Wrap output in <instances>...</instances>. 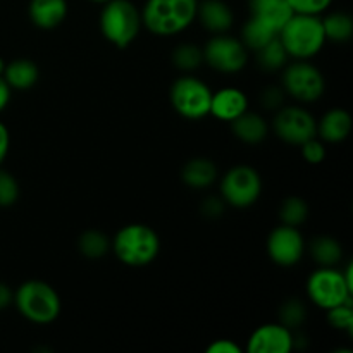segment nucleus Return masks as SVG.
I'll list each match as a JSON object with an SVG mask.
<instances>
[{
  "instance_id": "obj_1",
  "label": "nucleus",
  "mask_w": 353,
  "mask_h": 353,
  "mask_svg": "<svg viewBox=\"0 0 353 353\" xmlns=\"http://www.w3.org/2000/svg\"><path fill=\"white\" fill-rule=\"evenodd\" d=\"M199 0H147L141 23L157 37H172L192 26L196 19Z\"/></svg>"
},
{
  "instance_id": "obj_2",
  "label": "nucleus",
  "mask_w": 353,
  "mask_h": 353,
  "mask_svg": "<svg viewBox=\"0 0 353 353\" xmlns=\"http://www.w3.org/2000/svg\"><path fill=\"white\" fill-rule=\"evenodd\" d=\"M278 38L290 57L299 61L316 57L327 41L323 19L314 14H292L285 26L279 30Z\"/></svg>"
},
{
  "instance_id": "obj_3",
  "label": "nucleus",
  "mask_w": 353,
  "mask_h": 353,
  "mask_svg": "<svg viewBox=\"0 0 353 353\" xmlns=\"http://www.w3.org/2000/svg\"><path fill=\"white\" fill-rule=\"evenodd\" d=\"M116 257L130 268H143L152 264L161 252V238L150 226L133 223L123 226L110 241Z\"/></svg>"
},
{
  "instance_id": "obj_4",
  "label": "nucleus",
  "mask_w": 353,
  "mask_h": 353,
  "mask_svg": "<svg viewBox=\"0 0 353 353\" xmlns=\"http://www.w3.org/2000/svg\"><path fill=\"white\" fill-rule=\"evenodd\" d=\"M12 303L17 312L33 324H50L61 314V296L54 286L40 279L24 281L14 292Z\"/></svg>"
},
{
  "instance_id": "obj_5",
  "label": "nucleus",
  "mask_w": 353,
  "mask_h": 353,
  "mask_svg": "<svg viewBox=\"0 0 353 353\" xmlns=\"http://www.w3.org/2000/svg\"><path fill=\"white\" fill-rule=\"evenodd\" d=\"M100 31L109 43L126 48L137 40L141 26V10L131 0H109L100 12Z\"/></svg>"
},
{
  "instance_id": "obj_6",
  "label": "nucleus",
  "mask_w": 353,
  "mask_h": 353,
  "mask_svg": "<svg viewBox=\"0 0 353 353\" xmlns=\"http://www.w3.org/2000/svg\"><path fill=\"white\" fill-rule=\"evenodd\" d=\"M169 99L172 109L179 116L190 121H199L210 114L212 90L195 76H181L172 83Z\"/></svg>"
},
{
  "instance_id": "obj_7",
  "label": "nucleus",
  "mask_w": 353,
  "mask_h": 353,
  "mask_svg": "<svg viewBox=\"0 0 353 353\" xmlns=\"http://www.w3.org/2000/svg\"><path fill=\"white\" fill-rule=\"evenodd\" d=\"M283 90L286 95L302 103H312L326 92V79L323 72L309 61H299L283 68Z\"/></svg>"
},
{
  "instance_id": "obj_8",
  "label": "nucleus",
  "mask_w": 353,
  "mask_h": 353,
  "mask_svg": "<svg viewBox=\"0 0 353 353\" xmlns=\"http://www.w3.org/2000/svg\"><path fill=\"white\" fill-rule=\"evenodd\" d=\"M307 296L319 309L330 310L352 300L353 288L345 279L343 271L336 268H319L307 279Z\"/></svg>"
},
{
  "instance_id": "obj_9",
  "label": "nucleus",
  "mask_w": 353,
  "mask_h": 353,
  "mask_svg": "<svg viewBox=\"0 0 353 353\" xmlns=\"http://www.w3.org/2000/svg\"><path fill=\"white\" fill-rule=\"evenodd\" d=\"M262 195V178L250 165H234L221 179V199L236 209L252 207Z\"/></svg>"
},
{
  "instance_id": "obj_10",
  "label": "nucleus",
  "mask_w": 353,
  "mask_h": 353,
  "mask_svg": "<svg viewBox=\"0 0 353 353\" xmlns=\"http://www.w3.org/2000/svg\"><path fill=\"white\" fill-rule=\"evenodd\" d=\"M203 52V62L209 68L216 69V71L224 72V74H234L240 72L241 69L247 65L248 61V50L240 38L230 37L226 33L214 34L205 47L202 48Z\"/></svg>"
},
{
  "instance_id": "obj_11",
  "label": "nucleus",
  "mask_w": 353,
  "mask_h": 353,
  "mask_svg": "<svg viewBox=\"0 0 353 353\" xmlns=\"http://www.w3.org/2000/svg\"><path fill=\"white\" fill-rule=\"evenodd\" d=\"M317 121L300 105H283L272 119V131L281 141L300 147L316 134Z\"/></svg>"
},
{
  "instance_id": "obj_12",
  "label": "nucleus",
  "mask_w": 353,
  "mask_h": 353,
  "mask_svg": "<svg viewBox=\"0 0 353 353\" xmlns=\"http://www.w3.org/2000/svg\"><path fill=\"white\" fill-rule=\"evenodd\" d=\"M265 248H268L269 259L274 264L281 268H292L302 261L305 254V240L299 228L279 224L269 233Z\"/></svg>"
},
{
  "instance_id": "obj_13",
  "label": "nucleus",
  "mask_w": 353,
  "mask_h": 353,
  "mask_svg": "<svg viewBox=\"0 0 353 353\" xmlns=\"http://www.w3.org/2000/svg\"><path fill=\"white\" fill-rule=\"evenodd\" d=\"M293 348V331L281 323L257 327L247 343L248 353H290Z\"/></svg>"
},
{
  "instance_id": "obj_14",
  "label": "nucleus",
  "mask_w": 353,
  "mask_h": 353,
  "mask_svg": "<svg viewBox=\"0 0 353 353\" xmlns=\"http://www.w3.org/2000/svg\"><path fill=\"white\" fill-rule=\"evenodd\" d=\"M248 110V99L240 88L226 86V88L212 92V102H210V114L216 119L231 123Z\"/></svg>"
},
{
  "instance_id": "obj_15",
  "label": "nucleus",
  "mask_w": 353,
  "mask_h": 353,
  "mask_svg": "<svg viewBox=\"0 0 353 353\" xmlns=\"http://www.w3.org/2000/svg\"><path fill=\"white\" fill-rule=\"evenodd\" d=\"M196 19L212 34L228 33L233 26V10L224 0H203L196 7Z\"/></svg>"
},
{
  "instance_id": "obj_16",
  "label": "nucleus",
  "mask_w": 353,
  "mask_h": 353,
  "mask_svg": "<svg viewBox=\"0 0 353 353\" xmlns=\"http://www.w3.org/2000/svg\"><path fill=\"white\" fill-rule=\"evenodd\" d=\"M31 23L40 30H54L68 16V0H31L28 7Z\"/></svg>"
},
{
  "instance_id": "obj_17",
  "label": "nucleus",
  "mask_w": 353,
  "mask_h": 353,
  "mask_svg": "<svg viewBox=\"0 0 353 353\" xmlns=\"http://www.w3.org/2000/svg\"><path fill=\"white\" fill-rule=\"evenodd\" d=\"M352 131V116L345 109H331L316 126V134L326 143H341Z\"/></svg>"
},
{
  "instance_id": "obj_18",
  "label": "nucleus",
  "mask_w": 353,
  "mask_h": 353,
  "mask_svg": "<svg viewBox=\"0 0 353 353\" xmlns=\"http://www.w3.org/2000/svg\"><path fill=\"white\" fill-rule=\"evenodd\" d=\"M248 7L252 17L271 26L276 33H279L293 14L286 0H248Z\"/></svg>"
},
{
  "instance_id": "obj_19",
  "label": "nucleus",
  "mask_w": 353,
  "mask_h": 353,
  "mask_svg": "<svg viewBox=\"0 0 353 353\" xmlns=\"http://www.w3.org/2000/svg\"><path fill=\"white\" fill-rule=\"evenodd\" d=\"M231 130H233L234 137L243 143L259 145L268 138L269 124L261 114L247 110L234 121H231Z\"/></svg>"
},
{
  "instance_id": "obj_20",
  "label": "nucleus",
  "mask_w": 353,
  "mask_h": 353,
  "mask_svg": "<svg viewBox=\"0 0 353 353\" xmlns=\"http://www.w3.org/2000/svg\"><path fill=\"white\" fill-rule=\"evenodd\" d=\"M181 179L192 190L209 188L217 179V165L207 157H195L183 165Z\"/></svg>"
},
{
  "instance_id": "obj_21",
  "label": "nucleus",
  "mask_w": 353,
  "mask_h": 353,
  "mask_svg": "<svg viewBox=\"0 0 353 353\" xmlns=\"http://www.w3.org/2000/svg\"><path fill=\"white\" fill-rule=\"evenodd\" d=\"M2 78L6 79L10 90H30L37 85L40 71L30 59H16L6 65Z\"/></svg>"
},
{
  "instance_id": "obj_22",
  "label": "nucleus",
  "mask_w": 353,
  "mask_h": 353,
  "mask_svg": "<svg viewBox=\"0 0 353 353\" xmlns=\"http://www.w3.org/2000/svg\"><path fill=\"white\" fill-rule=\"evenodd\" d=\"M310 255L321 268H336L343 259V247L333 236L321 234L310 241Z\"/></svg>"
},
{
  "instance_id": "obj_23",
  "label": "nucleus",
  "mask_w": 353,
  "mask_h": 353,
  "mask_svg": "<svg viewBox=\"0 0 353 353\" xmlns=\"http://www.w3.org/2000/svg\"><path fill=\"white\" fill-rule=\"evenodd\" d=\"M276 37H278V33L271 26L252 16L241 28V43L247 47V50H261L265 43L274 40Z\"/></svg>"
},
{
  "instance_id": "obj_24",
  "label": "nucleus",
  "mask_w": 353,
  "mask_h": 353,
  "mask_svg": "<svg viewBox=\"0 0 353 353\" xmlns=\"http://www.w3.org/2000/svg\"><path fill=\"white\" fill-rule=\"evenodd\" d=\"M321 19H323L326 40L334 41V43H345L352 38L353 19L350 14L338 10V12H331L326 17H321Z\"/></svg>"
},
{
  "instance_id": "obj_25",
  "label": "nucleus",
  "mask_w": 353,
  "mask_h": 353,
  "mask_svg": "<svg viewBox=\"0 0 353 353\" xmlns=\"http://www.w3.org/2000/svg\"><path fill=\"white\" fill-rule=\"evenodd\" d=\"M78 248L83 257L90 259V261H99V259L105 257L107 252L110 250V240L102 231L86 230L79 236Z\"/></svg>"
},
{
  "instance_id": "obj_26",
  "label": "nucleus",
  "mask_w": 353,
  "mask_h": 353,
  "mask_svg": "<svg viewBox=\"0 0 353 353\" xmlns=\"http://www.w3.org/2000/svg\"><path fill=\"white\" fill-rule=\"evenodd\" d=\"M288 52L285 50L278 37L269 41V43H265L261 50H257L259 65L264 71H279V69L288 64Z\"/></svg>"
},
{
  "instance_id": "obj_27",
  "label": "nucleus",
  "mask_w": 353,
  "mask_h": 353,
  "mask_svg": "<svg viewBox=\"0 0 353 353\" xmlns=\"http://www.w3.org/2000/svg\"><path fill=\"white\" fill-rule=\"evenodd\" d=\"M309 217V205L300 196H288L279 207V221L286 226L299 228Z\"/></svg>"
},
{
  "instance_id": "obj_28",
  "label": "nucleus",
  "mask_w": 353,
  "mask_h": 353,
  "mask_svg": "<svg viewBox=\"0 0 353 353\" xmlns=\"http://www.w3.org/2000/svg\"><path fill=\"white\" fill-rule=\"evenodd\" d=\"M203 62V52L195 43H181L172 52V64L179 71L192 72L199 69Z\"/></svg>"
},
{
  "instance_id": "obj_29",
  "label": "nucleus",
  "mask_w": 353,
  "mask_h": 353,
  "mask_svg": "<svg viewBox=\"0 0 353 353\" xmlns=\"http://www.w3.org/2000/svg\"><path fill=\"white\" fill-rule=\"evenodd\" d=\"M307 309L303 305L302 300L299 299H290L279 309V323L286 326L288 330H296L305 323Z\"/></svg>"
},
{
  "instance_id": "obj_30",
  "label": "nucleus",
  "mask_w": 353,
  "mask_h": 353,
  "mask_svg": "<svg viewBox=\"0 0 353 353\" xmlns=\"http://www.w3.org/2000/svg\"><path fill=\"white\" fill-rule=\"evenodd\" d=\"M327 312V323L334 327V330L345 331V333H353V305L352 300L340 303V305L333 307V309L326 310Z\"/></svg>"
},
{
  "instance_id": "obj_31",
  "label": "nucleus",
  "mask_w": 353,
  "mask_h": 353,
  "mask_svg": "<svg viewBox=\"0 0 353 353\" xmlns=\"http://www.w3.org/2000/svg\"><path fill=\"white\" fill-rule=\"evenodd\" d=\"M19 199V185L10 172L0 169V207H10Z\"/></svg>"
},
{
  "instance_id": "obj_32",
  "label": "nucleus",
  "mask_w": 353,
  "mask_h": 353,
  "mask_svg": "<svg viewBox=\"0 0 353 353\" xmlns=\"http://www.w3.org/2000/svg\"><path fill=\"white\" fill-rule=\"evenodd\" d=\"M300 148H302V157L305 159V162L314 165L324 162V159H326L327 155L326 145H324V141L317 137L307 140L305 143L300 145Z\"/></svg>"
},
{
  "instance_id": "obj_33",
  "label": "nucleus",
  "mask_w": 353,
  "mask_h": 353,
  "mask_svg": "<svg viewBox=\"0 0 353 353\" xmlns=\"http://www.w3.org/2000/svg\"><path fill=\"white\" fill-rule=\"evenodd\" d=\"M288 6L292 7L293 14H314V16H321L330 6L333 0H286Z\"/></svg>"
},
{
  "instance_id": "obj_34",
  "label": "nucleus",
  "mask_w": 353,
  "mask_h": 353,
  "mask_svg": "<svg viewBox=\"0 0 353 353\" xmlns=\"http://www.w3.org/2000/svg\"><path fill=\"white\" fill-rule=\"evenodd\" d=\"M285 90L283 86H268L261 95V103L269 110H278L281 109L285 103Z\"/></svg>"
},
{
  "instance_id": "obj_35",
  "label": "nucleus",
  "mask_w": 353,
  "mask_h": 353,
  "mask_svg": "<svg viewBox=\"0 0 353 353\" xmlns=\"http://www.w3.org/2000/svg\"><path fill=\"white\" fill-rule=\"evenodd\" d=\"M223 212H224V200L223 199L209 196V199L202 203V214L205 217L216 219V217L223 216Z\"/></svg>"
},
{
  "instance_id": "obj_36",
  "label": "nucleus",
  "mask_w": 353,
  "mask_h": 353,
  "mask_svg": "<svg viewBox=\"0 0 353 353\" xmlns=\"http://www.w3.org/2000/svg\"><path fill=\"white\" fill-rule=\"evenodd\" d=\"M207 353H241V347L233 340H217L207 347Z\"/></svg>"
},
{
  "instance_id": "obj_37",
  "label": "nucleus",
  "mask_w": 353,
  "mask_h": 353,
  "mask_svg": "<svg viewBox=\"0 0 353 353\" xmlns=\"http://www.w3.org/2000/svg\"><path fill=\"white\" fill-rule=\"evenodd\" d=\"M9 147H10L9 130L6 128V124L0 123V164L6 161L7 154H9Z\"/></svg>"
},
{
  "instance_id": "obj_38",
  "label": "nucleus",
  "mask_w": 353,
  "mask_h": 353,
  "mask_svg": "<svg viewBox=\"0 0 353 353\" xmlns=\"http://www.w3.org/2000/svg\"><path fill=\"white\" fill-rule=\"evenodd\" d=\"M14 300V292L6 285V283L0 281V310L7 309V307L12 303Z\"/></svg>"
},
{
  "instance_id": "obj_39",
  "label": "nucleus",
  "mask_w": 353,
  "mask_h": 353,
  "mask_svg": "<svg viewBox=\"0 0 353 353\" xmlns=\"http://www.w3.org/2000/svg\"><path fill=\"white\" fill-rule=\"evenodd\" d=\"M10 102V86L7 85L6 79L0 76V112L9 105Z\"/></svg>"
},
{
  "instance_id": "obj_40",
  "label": "nucleus",
  "mask_w": 353,
  "mask_h": 353,
  "mask_svg": "<svg viewBox=\"0 0 353 353\" xmlns=\"http://www.w3.org/2000/svg\"><path fill=\"white\" fill-rule=\"evenodd\" d=\"M6 61H3L2 57H0V76H3V71H6Z\"/></svg>"
},
{
  "instance_id": "obj_41",
  "label": "nucleus",
  "mask_w": 353,
  "mask_h": 353,
  "mask_svg": "<svg viewBox=\"0 0 353 353\" xmlns=\"http://www.w3.org/2000/svg\"><path fill=\"white\" fill-rule=\"evenodd\" d=\"M92 2H95V3H105V2H109V0H92Z\"/></svg>"
}]
</instances>
